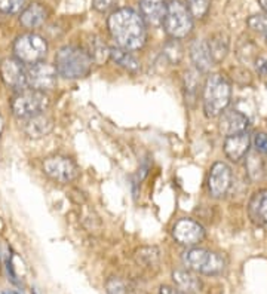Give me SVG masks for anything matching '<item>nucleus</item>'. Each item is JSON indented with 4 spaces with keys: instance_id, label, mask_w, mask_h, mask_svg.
<instances>
[{
    "instance_id": "6",
    "label": "nucleus",
    "mask_w": 267,
    "mask_h": 294,
    "mask_svg": "<svg viewBox=\"0 0 267 294\" xmlns=\"http://www.w3.org/2000/svg\"><path fill=\"white\" fill-rule=\"evenodd\" d=\"M48 106H49V97L42 91L33 90V88L18 91L11 101L12 113L18 119H24V120L31 116L45 113Z\"/></svg>"
},
{
    "instance_id": "4",
    "label": "nucleus",
    "mask_w": 267,
    "mask_h": 294,
    "mask_svg": "<svg viewBox=\"0 0 267 294\" xmlns=\"http://www.w3.org/2000/svg\"><path fill=\"white\" fill-rule=\"evenodd\" d=\"M183 263L192 272L203 275H220L226 269V262L220 254L205 248H189L183 254Z\"/></svg>"
},
{
    "instance_id": "29",
    "label": "nucleus",
    "mask_w": 267,
    "mask_h": 294,
    "mask_svg": "<svg viewBox=\"0 0 267 294\" xmlns=\"http://www.w3.org/2000/svg\"><path fill=\"white\" fill-rule=\"evenodd\" d=\"M107 293L109 294H123L125 293V284L123 281L117 278H111L107 281Z\"/></svg>"
},
{
    "instance_id": "16",
    "label": "nucleus",
    "mask_w": 267,
    "mask_h": 294,
    "mask_svg": "<svg viewBox=\"0 0 267 294\" xmlns=\"http://www.w3.org/2000/svg\"><path fill=\"white\" fill-rule=\"evenodd\" d=\"M54 130V119L48 114L40 113L25 119L24 133L30 138H43Z\"/></svg>"
},
{
    "instance_id": "23",
    "label": "nucleus",
    "mask_w": 267,
    "mask_h": 294,
    "mask_svg": "<svg viewBox=\"0 0 267 294\" xmlns=\"http://www.w3.org/2000/svg\"><path fill=\"white\" fill-rule=\"evenodd\" d=\"M246 171H248V174H249V177L252 180H260V179L264 177V174H266L264 160L258 156L257 152L248 155V159H246Z\"/></svg>"
},
{
    "instance_id": "27",
    "label": "nucleus",
    "mask_w": 267,
    "mask_h": 294,
    "mask_svg": "<svg viewBox=\"0 0 267 294\" xmlns=\"http://www.w3.org/2000/svg\"><path fill=\"white\" fill-rule=\"evenodd\" d=\"M25 0H0V12L3 14H18L24 8Z\"/></svg>"
},
{
    "instance_id": "14",
    "label": "nucleus",
    "mask_w": 267,
    "mask_h": 294,
    "mask_svg": "<svg viewBox=\"0 0 267 294\" xmlns=\"http://www.w3.org/2000/svg\"><path fill=\"white\" fill-rule=\"evenodd\" d=\"M249 144H251V140L246 133L227 136L224 140V153L232 162H239L248 155Z\"/></svg>"
},
{
    "instance_id": "8",
    "label": "nucleus",
    "mask_w": 267,
    "mask_h": 294,
    "mask_svg": "<svg viewBox=\"0 0 267 294\" xmlns=\"http://www.w3.org/2000/svg\"><path fill=\"white\" fill-rule=\"evenodd\" d=\"M43 173L58 183H70L79 176V168L70 158L55 155L43 160Z\"/></svg>"
},
{
    "instance_id": "21",
    "label": "nucleus",
    "mask_w": 267,
    "mask_h": 294,
    "mask_svg": "<svg viewBox=\"0 0 267 294\" xmlns=\"http://www.w3.org/2000/svg\"><path fill=\"white\" fill-rule=\"evenodd\" d=\"M110 58L119 66V67L125 68L128 71H138L140 70V63L137 61V58L134 57L131 52H128L123 48H110Z\"/></svg>"
},
{
    "instance_id": "22",
    "label": "nucleus",
    "mask_w": 267,
    "mask_h": 294,
    "mask_svg": "<svg viewBox=\"0 0 267 294\" xmlns=\"http://www.w3.org/2000/svg\"><path fill=\"white\" fill-rule=\"evenodd\" d=\"M86 52L91 57V60L98 63V64H103L110 57V48H107V45L97 36H92L88 40Z\"/></svg>"
},
{
    "instance_id": "26",
    "label": "nucleus",
    "mask_w": 267,
    "mask_h": 294,
    "mask_svg": "<svg viewBox=\"0 0 267 294\" xmlns=\"http://www.w3.org/2000/svg\"><path fill=\"white\" fill-rule=\"evenodd\" d=\"M248 25H249V28H252L254 31H258V33L266 34L267 36V14H257V15H252V17L248 20Z\"/></svg>"
},
{
    "instance_id": "28",
    "label": "nucleus",
    "mask_w": 267,
    "mask_h": 294,
    "mask_svg": "<svg viewBox=\"0 0 267 294\" xmlns=\"http://www.w3.org/2000/svg\"><path fill=\"white\" fill-rule=\"evenodd\" d=\"M252 144L257 153L266 155L267 153V134L266 133H257L252 138Z\"/></svg>"
},
{
    "instance_id": "11",
    "label": "nucleus",
    "mask_w": 267,
    "mask_h": 294,
    "mask_svg": "<svg viewBox=\"0 0 267 294\" xmlns=\"http://www.w3.org/2000/svg\"><path fill=\"white\" fill-rule=\"evenodd\" d=\"M172 236L180 245L195 247L205 238V229L192 219H180L172 227Z\"/></svg>"
},
{
    "instance_id": "13",
    "label": "nucleus",
    "mask_w": 267,
    "mask_h": 294,
    "mask_svg": "<svg viewBox=\"0 0 267 294\" xmlns=\"http://www.w3.org/2000/svg\"><path fill=\"white\" fill-rule=\"evenodd\" d=\"M249 127L248 116L236 109L224 110L220 119V131L224 136H233L239 133H246Z\"/></svg>"
},
{
    "instance_id": "33",
    "label": "nucleus",
    "mask_w": 267,
    "mask_h": 294,
    "mask_svg": "<svg viewBox=\"0 0 267 294\" xmlns=\"http://www.w3.org/2000/svg\"><path fill=\"white\" fill-rule=\"evenodd\" d=\"M258 3H260L261 9L264 11V14H267V0H258Z\"/></svg>"
},
{
    "instance_id": "25",
    "label": "nucleus",
    "mask_w": 267,
    "mask_h": 294,
    "mask_svg": "<svg viewBox=\"0 0 267 294\" xmlns=\"http://www.w3.org/2000/svg\"><path fill=\"white\" fill-rule=\"evenodd\" d=\"M157 259H159V251L155 247H146L138 251V262H141L146 266L155 265Z\"/></svg>"
},
{
    "instance_id": "30",
    "label": "nucleus",
    "mask_w": 267,
    "mask_h": 294,
    "mask_svg": "<svg viewBox=\"0 0 267 294\" xmlns=\"http://www.w3.org/2000/svg\"><path fill=\"white\" fill-rule=\"evenodd\" d=\"M114 2L116 0H94V8L98 12H107L114 6Z\"/></svg>"
},
{
    "instance_id": "2",
    "label": "nucleus",
    "mask_w": 267,
    "mask_h": 294,
    "mask_svg": "<svg viewBox=\"0 0 267 294\" xmlns=\"http://www.w3.org/2000/svg\"><path fill=\"white\" fill-rule=\"evenodd\" d=\"M92 60L88 52L77 46H63L55 55V68L66 79H79L88 76Z\"/></svg>"
},
{
    "instance_id": "20",
    "label": "nucleus",
    "mask_w": 267,
    "mask_h": 294,
    "mask_svg": "<svg viewBox=\"0 0 267 294\" xmlns=\"http://www.w3.org/2000/svg\"><path fill=\"white\" fill-rule=\"evenodd\" d=\"M172 279L174 282L177 284L178 287L186 291V293H199L200 288H202V282L200 279L192 272L184 271V269H178V271H174L172 273Z\"/></svg>"
},
{
    "instance_id": "24",
    "label": "nucleus",
    "mask_w": 267,
    "mask_h": 294,
    "mask_svg": "<svg viewBox=\"0 0 267 294\" xmlns=\"http://www.w3.org/2000/svg\"><path fill=\"white\" fill-rule=\"evenodd\" d=\"M186 3L192 17L196 18H203L209 9V0H186Z\"/></svg>"
},
{
    "instance_id": "12",
    "label": "nucleus",
    "mask_w": 267,
    "mask_h": 294,
    "mask_svg": "<svg viewBox=\"0 0 267 294\" xmlns=\"http://www.w3.org/2000/svg\"><path fill=\"white\" fill-rule=\"evenodd\" d=\"M232 184V170L227 163L217 162L212 165L208 176V189L214 198H223Z\"/></svg>"
},
{
    "instance_id": "9",
    "label": "nucleus",
    "mask_w": 267,
    "mask_h": 294,
    "mask_svg": "<svg viewBox=\"0 0 267 294\" xmlns=\"http://www.w3.org/2000/svg\"><path fill=\"white\" fill-rule=\"evenodd\" d=\"M58 71L55 66L48 64L45 61H39L36 64H31V67L27 68V83L30 88L37 91L54 90L57 85Z\"/></svg>"
},
{
    "instance_id": "10",
    "label": "nucleus",
    "mask_w": 267,
    "mask_h": 294,
    "mask_svg": "<svg viewBox=\"0 0 267 294\" xmlns=\"http://www.w3.org/2000/svg\"><path fill=\"white\" fill-rule=\"evenodd\" d=\"M0 77L3 83L12 90L18 91L28 88L27 68L17 58H5L0 63Z\"/></svg>"
},
{
    "instance_id": "5",
    "label": "nucleus",
    "mask_w": 267,
    "mask_h": 294,
    "mask_svg": "<svg viewBox=\"0 0 267 294\" xmlns=\"http://www.w3.org/2000/svg\"><path fill=\"white\" fill-rule=\"evenodd\" d=\"M162 24L168 36L183 39L190 34L193 28V17L181 0H171L166 5V14Z\"/></svg>"
},
{
    "instance_id": "31",
    "label": "nucleus",
    "mask_w": 267,
    "mask_h": 294,
    "mask_svg": "<svg viewBox=\"0 0 267 294\" xmlns=\"http://www.w3.org/2000/svg\"><path fill=\"white\" fill-rule=\"evenodd\" d=\"M159 294H189V293L183 291L181 288L171 287V285H162V287L159 288Z\"/></svg>"
},
{
    "instance_id": "3",
    "label": "nucleus",
    "mask_w": 267,
    "mask_h": 294,
    "mask_svg": "<svg viewBox=\"0 0 267 294\" xmlns=\"http://www.w3.org/2000/svg\"><path fill=\"white\" fill-rule=\"evenodd\" d=\"M232 88L221 74H211L203 87V110L208 117H215L230 104Z\"/></svg>"
},
{
    "instance_id": "18",
    "label": "nucleus",
    "mask_w": 267,
    "mask_h": 294,
    "mask_svg": "<svg viewBox=\"0 0 267 294\" xmlns=\"http://www.w3.org/2000/svg\"><path fill=\"white\" fill-rule=\"evenodd\" d=\"M190 57L192 61L195 64V67L200 73H206L209 71L212 66H214V57L211 54V49L208 42L205 40H195L190 48Z\"/></svg>"
},
{
    "instance_id": "1",
    "label": "nucleus",
    "mask_w": 267,
    "mask_h": 294,
    "mask_svg": "<svg viewBox=\"0 0 267 294\" xmlns=\"http://www.w3.org/2000/svg\"><path fill=\"white\" fill-rule=\"evenodd\" d=\"M109 31L119 48L135 51L143 48L147 39V30L143 17L131 8L117 9L109 17Z\"/></svg>"
},
{
    "instance_id": "34",
    "label": "nucleus",
    "mask_w": 267,
    "mask_h": 294,
    "mask_svg": "<svg viewBox=\"0 0 267 294\" xmlns=\"http://www.w3.org/2000/svg\"><path fill=\"white\" fill-rule=\"evenodd\" d=\"M0 294H18V293H15V291H12V290H8V291H2Z\"/></svg>"
},
{
    "instance_id": "15",
    "label": "nucleus",
    "mask_w": 267,
    "mask_h": 294,
    "mask_svg": "<svg viewBox=\"0 0 267 294\" xmlns=\"http://www.w3.org/2000/svg\"><path fill=\"white\" fill-rule=\"evenodd\" d=\"M248 214L255 226L267 229V190H258L248 204Z\"/></svg>"
},
{
    "instance_id": "19",
    "label": "nucleus",
    "mask_w": 267,
    "mask_h": 294,
    "mask_svg": "<svg viewBox=\"0 0 267 294\" xmlns=\"http://www.w3.org/2000/svg\"><path fill=\"white\" fill-rule=\"evenodd\" d=\"M46 20V9L40 3H31L21 12L20 21L25 28H36Z\"/></svg>"
},
{
    "instance_id": "35",
    "label": "nucleus",
    "mask_w": 267,
    "mask_h": 294,
    "mask_svg": "<svg viewBox=\"0 0 267 294\" xmlns=\"http://www.w3.org/2000/svg\"><path fill=\"white\" fill-rule=\"evenodd\" d=\"M31 294H37V291H36V290L33 288V290H31Z\"/></svg>"
},
{
    "instance_id": "17",
    "label": "nucleus",
    "mask_w": 267,
    "mask_h": 294,
    "mask_svg": "<svg viewBox=\"0 0 267 294\" xmlns=\"http://www.w3.org/2000/svg\"><path fill=\"white\" fill-rule=\"evenodd\" d=\"M166 0H141L140 11L144 23L149 25H160L166 14Z\"/></svg>"
},
{
    "instance_id": "32",
    "label": "nucleus",
    "mask_w": 267,
    "mask_h": 294,
    "mask_svg": "<svg viewBox=\"0 0 267 294\" xmlns=\"http://www.w3.org/2000/svg\"><path fill=\"white\" fill-rule=\"evenodd\" d=\"M257 71L260 73V74H267V60L266 58H260L258 61H257Z\"/></svg>"
},
{
    "instance_id": "7",
    "label": "nucleus",
    "mask_w": 267,
    "mask_h": 294,
    "mask_svg": "<svg viewBox=\"0 0 267 294\" xmlns=\"http://www.w3.org/2000/svg\"><path fill=\"white\" fill-rule=\"evenodd\" d=\"M48 52V44L42 36L25 33L14 42V55L22 64H36L42 61Z\"/></svg>"
}]
</instances>
